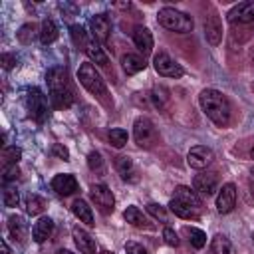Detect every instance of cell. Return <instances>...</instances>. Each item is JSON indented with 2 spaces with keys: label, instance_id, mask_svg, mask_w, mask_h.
I'll list each match as a JSON object with an SVG mask.
<instances>
[{
  "label": "cell",
  "instance_id": "bcb514c9",
  "mask_svg": "<svg viewBox=\"0 0 254 254\" xmlns=\"http://www.w3.org/2000/svg\"><path fill=\"white\" fill-rule=\"evenodd\" d=\"M252 181H254V171H252Z\"/></svg>",
  "mask_w": 254,
  "mask_h": 254
},
{
  "label": "cell",
  "instance_id": "60d3db41",
  "mask_svg": "<svg viewBox=\"0 0 254 254\" xmlns=\"http://www.w3.org/2000/svg\"><path fill=\"white\" fill-rule=\"evenodd\" d=\"M125 252L127 254H149L141 244H137V242H127L125 244Z\"/></svg>",
  "mask_w": 254,
  "mask_h": 254
},
{
  "label": "cell",
  "instance_id": "52a82bcc",
  "mask_svg": "<svg viewBox=\"0 0 254 254\" xmlns=\"http://www.w3.org/2000/svg\"><path fill=\"white\" fill-rule=\"evenodd\" d=\"M89 196H91V200L95 202V206L103 214L113 212V208H115V196L109 190V187H105V185H91L89 187Z\"/></svg>",
  "mask_w": 254,
  "mask_h": 254
},
{
  "label": "cell",
  "instance_id": "ac0fdd59",
  "mask_svg": "<svg viewBox=\"0 0 254 254\" xmlns=\"http://www.w3.org/2000/svg\"><path fill=\"white\" fill-rule=\"evenodd\" d=\"M133 42H135V46L139 48V52H141L143 56H147V54L153 52V34L149 32V28L137 26V28L133 30Z\"/></svg>",
  "mask_w": 254,
  "mask_h": 254
},
{
  "label": "cell",
  "instance_id": "3957f363",
  "mask_svg": "<svg viewBox=\"0 0 254 254\" xmlns=\"http://www.w3.org/2000/svg\"><path fill=\"white\" fill-rule=\"evenodd\" d=\"M77 79L79 83L89 91L93 93L95 97H99L101 101H107V87H105V81L101 79L99 71L95 69V65L91 62H85L79 65L77 69Z\"/></svg>",
  "mask_w": 254,
  "mask_h": 254
},
{
  "label": "cell",
  "instance_id": "4316f807",
  "mask_svg": "<svg viewBox=\"0 0 254 254\" xmlns=\"http://www.w3.org/2000/svg\"><path fill=\"white\" fill-rule=\"evenodd\" d=\"M210 254H232V244L224 234H216L210 240Z\"/></svg>",
  "mask_w": 254,
  "mask_h": 254
},
{
  "label": "cell",
  "instance_id": "5bb4252c",
  "mask_svg": "<svg viewBox=\"0 0 254 254\" xmlns=\"http://www.w3.org/2000/svg\"><path fill=\"white\" fill-rule=\"evenodd\" d=\"M52 189H54L58 194H62V196H69V194H73V192L77 190V181H75L73 175L62 173V175H56V177L52 179Z\"/></svg>",
  "mask_w": 254,
  "mask_h": 254
},
{
  "label": "cell",
  "instance_id": "f35d334b",
  "mask_svg": "<svg viewBox=\"0 0 254 254\" xmlns=\"http://www.w3.org/2000/svg\"><path fill=\"white\" fill-rule=\"evenodd\" d=\"M52 155H56V157H60L64 161H69V151L64 145H60V143H54L52 145Z\"/></svg>",
  "mask_w": 254,
  "mask_h": 254
},
{
  "label": "cell",
  "instance_id": "7c38bea8",
  "mask_svg": "<svg viewBox=\"0 0 254 254\" xmlns=\"http://www.w3.org/2000/svg\"><path fill=\"white\" fill-rule=\"evenodd\" d=\"M192 187L196 192H200L202 196H210L218 190V175L216 173H200L194 177L192 181Z\"/></svg>",
  "mask_w": 254,
  "mask_h": 254
},
{
  "label": "cell",
  "instance_id": "74e56055",
  "mask_svg": "<svg viewBox=\"0 0 254 254\" xmlns=\"http://www.w3.org/2000/svg\"><path fill=\"white\" fill-rule=\"evenodd\" d=\"M163 238H165V242L169 244V246H179V236H177V232L173 230V228H165L163 230Z\"/></svg>",
  "mask_w": 254,
  "mask_h": 254
},
{
  "label": "cell",
  "instance_id": "d590c367",
  "mask_svg": "<svg viewBox=\"0 0 254 254\" xmlns=\"http://www.w3.org/2000/svg\"><path fill=\"white\" fill-rule=\"evenodd\" d=\"M18 177H20V169H18V165H8V167H4V171H2V181H4V183L16 181Z\"/></svg>",
  "mask_w": 254,
  "mask_h": 254
},
{
  "label": "cell",
  "instance_id": "d4e9b609",
  "mask_svg": "<svg viewBox=\"0 0 254 254\" xmlns=\"http://www.w3.org/2000/svg\"><path fill=\"white\" fill-rule=\"evenodd\" d=\"M123 216H125V220H127L131 226H135V228H153V224L145 218V214H143L137 206H133V204L125 208Z\"/></svg>",
  "mask_w": 254,
  "mask_h": 254
},
{
  "label": "cell",
  "instance_id": "9c48e42d",
  "mask_svg": "<svg viewBox=\"0 0 254 254\" xmlns=\"http://www.w3.org/2000/svg\"><path fill=\"white\" fill-rule=\"evenodd\" d=\"M212 159H214L212 149H208V147H204V145L190 147V151H189V155H187L189 167L198 169V171H200V169H206V167L212 163Z\"/></svg>",
  "mask_w": 254,
  "mask_h": 254
},
{
  "label": "cell",
  "instance_id": "cb8c5ba5",
  "mask_svg": "<svg viewBox=\"0 0 254 254\" xmlns=\"http://www.w3.org/2000/svg\"><path fill=\"white\" fill-rule=\"evenodd\" d=\"M71 212L75 214V218H79V222H85L87 226H93V224H95L91 206H89L85 200H81V198L73 200V204H71Z\"/></svg>",
  "mask_w": 254,
  "mask_h": 254
},
{
  "label": "cell",
  "instance_id": "7bdbcfd3",
  "mask_svg": "<svg viewBox=\"0 0 254 254\" xmlns=\"http://www.w3.org/2000/svg\"><path fill=\"white\" fill-rule=\"evenodd\" d=\"M58 254H73L71 250H65V248H62V250H58Z\"/></svg>",
  "mask_w": 254,
  "mask_h": 254
},
{
  "label": "cell",
  "instance_id": "e0dca14e",
  "mask_svg": "<svg viewBox=\"0 0 254 254\" xmlns=\"http://www.w3.org/2000/svg\"><path fill=\"white\" fill-rule=\"evenodd\" d=\"M71 234H73V242H75V246L79 248V252H83V254H95L97 244H95V240L91 238L89 232H85V230L79 228V226H73Z\"/></svg>",
  "mask_w": 254,
  "mask_h": 254
},
{
  "label": "cell",
  "instance_id": "7402d4cb",
  "mask_svg": "<svg viewBox=\"0 0 254 254\" xmlns=\"http://www.w3.org/2000/svg\"><path fill=\"white\" fill-rule=\"evenodd\" d=\"M8 232H10V236H12L16 242H26L28 226H26L24 218H22V216H18V214L10 216V218H8Z\"/></svg>",
  "mask_w": 254,
  "mask_h": 254
},
{
  "label": "cell",
  "instance_id": "f1b7e54d",
  "mask_svg": "<svg viewBox=\"0 0 254 254\" xmlns=\"http://www.w3.org/2000/svg\"><path fill=\"white\" fill-rule=\"evenodd\" d=\"M185 234L189 236V242L194 246V248H202L206 244V234L200 230V228H194V226H185Z\"/></svg>",
  "mask_w": 254,
  "mask_h": 254
},
{
  "label": "cell",
  "instance_id": "484cf974",
  "mask_svg": "<svg viewBox=\"0 0 254 254\" xmlns=\"http://www.w3.org/2000/svg\"><path fill=\"white\" fill-rule=\"evenodd\" d=\"M58 40V26H56V22L54 20H44L42 22V28H40V42L44 44V46H50V44H54Z\"/></svg>",
  "mask_w": 254,
  "mask_h": 254
},
{
  "label": "cell",
  "instance_id": "ffe728a7",
  "mask_svg": "<svg viewBox=\"0 0 254 254\" xmlns=\"http://www.w3.org/2000/svg\"><path fill=\"white\" fill-rule=\"evenodd\" d=\"M175 198H179V200H183L185 204H189L190 208H194L196 212H202V202H200V198H198V194L194 192V190H190L189 187H177L175 189Z\"/></svg>",
  "mask_w": 254,
  "mask_h": 254
},
{
  "label": "cell",
  "instance_id": "b9f144b4",
  "mask_svg": "<svg viewBox=\"0 0 254 254\" xmlns=\"http://www.w3.org/2000/svg\"><path fill=\"white\" fill-rule=\"evenodd\" d=\"M2 254H10V248H8V242L2 240Z\"/></svg>",
  "mask_w": 254,
  "mask_h": 254
},
{
  "label": "cell",
  "instance_id": "8d00e7d4",
  "mask_svg": "<svg viewBox=\"0 0 254 254\" xmlns=\"http://www.w3.org/2000/svg\"><path fill=\"white\" fill-rule=\"evenodd\" d=\"M32 38H34V26H32V24L22 26V28H20V32H18V40H20L22 44H30V42H32Z\"/></svg>",
  "mask_w": 254,
  "mask_h": 254
},
{
  "label": "cell",
  "instance_id": "ee69618b",
  "mask_svg": "<svg viewBox=\"0 0 254 254\" xmlns=\"http://www.w3.org/2000/svg\"><path fill=\"white\" fill-rule=\"evenodd\" d=\"M99 254H113V252H109V250H101Z\"/></svg>",
  "mask_w": 254,
  "mask_h": 254
},
{
  "label": "cell",
  "instance_id": "9a60e30c",
  "mask_svg": "<svg viewBox=\"0 0 254 254\" xmlns=\"http://www.w3.org/2000/svg\"><path fill=\"white\" fill-rule=\"evenodd\" d=\"M91 30H93V38L101 44H105L109 40L111 34V20L107 14H95L91 18Z\"/></svg>",
  "mask_w": 254,
  "mask_h": 254
},
{
  "label": "cell",
  "instance_id": "5b68a950",
  "mask_svg": "<svg viewBox=\"0 0 254 254\" xmlns=\"http://www.w3.org/2000/svg\"><path fill=\"white\" fill-rule=\"evenodd\" d=\"M133 137H135V143L139 147L151 149L159 141V131L149 117H137L133 123Z\"/></svg>",
  "mask_w": 254,
  "mask_h": 254
},
{
  "label": "cell",
  "instance_id": "2e32d148",
  "mask_svg": "<svg viewBox=\"0 0 254 254\" xmlns=\"http://www.w3.org/2000/svg\"><path fill=\"white\" fill-rule=\"evenodd\" d=\"M115 169H117V173L123 181H127V183H137L139 181V173H137V169H135V165L129 157H125V155L115 157Z\"/></svg>",
  "mask_w": 254,
  "mask_h": 254
},
{
  "label": "cell",
  "instance_id": "d6986e66",
  "mask_svg": "<svg viewBox=\"0 0 254 254\" xmlns=\"http://www.w3.org/2000/svg\"><path fill=\"white\" fill-rule=\"evenodd\" d=\"M52 230H54V220H52L50 216H42V218L34 224V228H32V238H34V242H38V244L46 242V240L50 238Z\"/></svg>",
  "mask_w": 254,
  "mask_h": 254
},
{
  "label": "cell",
  "instance_id": "44dd1931",
  "mask_svg": "<svg viewBox=\"0 0 254 254\" xmlns=\"http://www.w3.org/2000/svg\"><path fill=\"white\" fill-rule=\"evenodd\" d=\"M121 67H123V71H125L127 75H135V73H139L141 69H145L147 64H145V58H141V56H137V54H125V56L121 58Z\"/></svg>",
  "mask_w": 254,
  "mask_h": 254
},
{
  "label": "cell",
  "instance_id": "f546056e",
  "mask_svg": "<svg viewBox=\"0 0 254 254\" xmlns=\"http://www.w3.org/2000/svg\"><path fill=\"white\" fill-rule=\"evenodd\" d=\"M20 157H22V149L16 147V145L2 149V163H4V167H8V165H18Z\"/></svg>",
  "mask_w": 254,
  "mask_h": 254
},
{
  "label": "cell",
  "instance_id": "8fae6325",
  "mask_svg": "<svg viewBox=\"0 0 254 254\" xmlns=\"http://www.w3.org/2000/svg\"><path fill=\"white\" fill-rule=\"evenodd\" d=\"M230 24H250L254 22V2H240L236 6H232L226 14Z\"/></svg>",
  "mask_w": 254,
  "mask_h": 254
},
{
  "label": "cell",
  "instance_id": "d6a6232c",
  "mask_svg": "<svg viewBox=\"0 0 254 254\" xmlns=\"http://www.w3.org/2000/svg\"><path fill=\"white\" fill-rule=\"evenodd\" d=\"M109 143L113 145V147H117V149H121L125 143H127V131L125 129H111L109 131Z\"/></svg>",
  "mask_w": 254,
  "mask_h": 254
},
{
  "label": "cell",
  "instance_id": "4fadbf2b",
  "mask_svg": "<svg viewBox=\"0 0 254 254\" xmlns=\"http://www.w3.org/2000/svg\"><path fill=\"white\" fill-rule=\"evenodd\" d=\"M204 36L210 46H218L222 40V22L214 10H210V14L204 20Z\"/></svg>",
  "mask_w": 254,
  "mask_h": 254
},
{
  "label": "cell",
  "instance_id": "f6af8a7d",
  "mask_svg": "<svg viewBox=\"0 0 254 254\" xmlns=\"http://www.w3.org/2000/svg\"><path fill=\"white\" fill-rule=\"evenodd\" d=\"M250 155H252V159H254V147H252V153H250Z\"/></svg>",
  "mask_w": 254,
  "mask_h": 254
},
{
  "label": "cell",
  "instance_id": "836d02e7",
  "mask_svg": "<svg viewBox=\"0 0 254 254\" xmlns=\"http://www.w3.org/2000/svg\"><path fill=\"white\" fill-rule=\"evenodd\" d=\"M147 212L153 214L155 218H159L161 222H167V210H165V206H161L157 202H149L147 204Z\"/></svg>",
  "mask_w": 254,
  "mask_h": 254
},
{
  "label": "cell",
  "instance_id": "ba28073f",
  "mask_svg": "<svg viewBox=\"0 0 254 254\" xmlns=\"http://www.w3.org/2000/svg\"><path fill=\"white\" fill-rule=\"evenodd\" d=\"M26 101H28V111H30V115L36 119V121H44L46 117H48V101H46V95L38 89V87H32L30 91H28V97H26Z\"/></svg>",
  "mask_w": 254,
  "mask_h": 254
},
{
  "label": "cell",
  "instance_id": "8992f818",
  "mask_svg": "<svg viewBox=\"0 0 254 254\" xmlns=\"http://www.w3.org/2000/svg\"><path fill=\"white\" fill-rule=\"evenodd\" d=\"M153 67L163 77H181L185 73L181 64H177L167 52H159V54L153 56Z\"/></svg>",
  "mask_w": 254,
  "mask_h": 254
},
{
  "label": "cell",
  "instance_id": "7a4b0ae2",
  "mask_svg": "<svg viewBox=\"0 0 254 254\" xmlns=\"http://www.w3.org/2000/svg\"><path fill=\"white\" fill-rule=\"evenodd\" d=\"M198 101H200V107L204 111V115L218 127H226L230 123V113H232V107H230V101L228 97L218 91V89H212V87H206L200 91L198 95Z\"/></svg>",
  "mask_w": 254,
  "mask_h": 254
},
{
  "label": "cell",
  "instance_id": "1f68e13d",
  "mask_svg": "<svg viewBox=\"0 0 254 254\" xmlns=\"http://www.w3.org/2000/svg\"><path fill=\"white\" fill-rule=\"evenodd\" d=\"M18 200H20V192H18V189H16V187H6V189H4V194H2V202H4V206L12 208V206L18 204Z\"/></svg>",
  "mask_w": 254,
  "mask_h": 254
},
{
  "label": "cell",
  "instance_id": "603a6c76",
  "mask_svg": "<svg viewBox=\"0 0 254 254\" xmlns=\"http://www.w3.org/2000/svg\"><path fill=\"white\" fill-rule=\"evenodd\" d=\"M83 52L87 54V58H89L91 62H95V64H99V65H103V67L109 64L107 54L103 52V48L99 46V42H95V38H89V42H87V46H85Z\"/></svg>",
  "mask_w": 254,
  "mask_h": 254
},
{
  "label": "cell",
  "instance_id": "4dcf8cb0",
  "mask_svg": "<svg viewBox=\"0 0 254 254\" xmlns=\"http://www.w3.org/2000/svg\"><path fill=\"white\" fill-rule=\"evenodd\" d=\"M69 34H71V40H73V44H75L77 48H81V50H85V46H87V42H89V38H87V34H85V30H83L81 26H77V24H73V26L69 28Z\"/></svg>",
  "mask_w": 254,
  "mask_h": 254
},
{
  "label": "cell",
  "instance_id": "83f0119b",
  "mask_svg": "<svg viewBox=\"0 0 254 254\" xmlns=\"http://www.w3.org/2000/svg\"><path fill=\"white\" fill-rule=\"evenodd\" d=\"M44 208H46V200H44L42 196H38V194H28V198H26V212H28V214L36 216V214L44 212Z\"/></svg>",
  "mask_w": 254,
  "mask_h": 254
},
{
  "label": "cell",
  "instance_id": "6da1fadb",
  "mask_svg": "<svg viewBox=\"0 0 254 254\" xmlns=\"http://www.w3.org/2000/svg\"><path fill=\"white\" fill-rule=\"evenodd\" d=\"M46 83H48V91H50V99H52L54 107H58V109L69 107L75 101V93H73L69 73L65 67H62V65L50 67L46 73Z\"/></svg>",
  "mask_w": 254,
  "mask_h": 254
},
{
  "label": "cell",
  "instance_id": "ab89813d",
  "mask_svg": "<svg viewBox=\"0 0 254 254\" xmlns=\"http://www.w3.org/2000/svg\"><path fill=\"white\" fill-rule=\"evenodd\" d=\"M16 62H18V60H16L14 54H2V56H0V64H2L4 69H12V67L16 65Z\"/></svg>",
  "mask_w": 254,
  "mask_h": 254
},
{
  "label": "cell",
  "instance_id": "30bf717a",
  "mask_svg": "<svg viewBox=\"0 0 254 254\" xmlns=\"http://www.w3.org/2000/svg\"><path fill=\"white\" fill-rule=\"evenodd\" d=\"M236 206V187L232 183H226L218 189L216 194V210L220 214H228Z\"/></svg>",
  "mask_w": 254,
  "mask_h": 254
},
{
  "label": "cell",
  "instance_id": "e575fe53",
  "mask_svg": "<svg viewBox=\"0 0 254 254\" xmlns=\"http://www.w3.org/2000/svg\"><path fill=\"white\" fill-rule=\"evenodd\" d=\"M87 165H89L91 171H101V169H103V159H101V155H99L97 151H91V153L87 155Z\"/></svg>",
  "mask_w": 254,
  "mask_h": 254
},
{
  "label": "cell",
  "instance_id": "277c9868",
  "mask_svg": "<svg viewBox=\"0 0 254 254\" xmlns=\"http://www.w3.org/2000/svg\"><path fill=\"white\" fill-rule=\"evenodd\" d=\"M157 20L163 28L171 30V32H179V34H187L192 30V18L181 10L175 8H161L157 14Z\"/></svg>",
  "mask_w": 254,
  "mask_h": 254
}]
</instances>
